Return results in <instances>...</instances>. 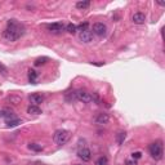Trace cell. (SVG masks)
<instances>
[{"mask_svg":"<svg viewBox=\"0 0 165 165\" xmlns=\"http://www.w3.org/2000/svg\"><path fill=\"white\" fill-rule=\"evenodd\" d=\"M25 26L20 23L17 20H9L7 23V28L3 32V36L8 41H17L25 35Z\"/></svg>","mask_w":165,"mask_h":165,"instance_id":"6da1fadb","label":"cell"},{"mask_svg":"<svg viewBox=\"0 0 165 165\" xmlns=\"http://www.w3.org/2000/svg\"><path fill=\"white\" fill-rule=\"evenodd\" d=\"M148 151H150V155H151L152 159L155 160H161L163 159V145L161 142H155V143H151L148 146Z\"/></svg>","mask_w":165,"mask_h":165,"instance_id":"3957f363","label":"cell"},{"mask_svg":"<svg viewBox=\"0 0 165 165\" xmlns=\"http://www.w3.org/2000/svg\"><path fill=\"white\" fill-rule=\"evenodd\" d=\"M77 156L80 157L84 163H88V161L92 160V152H91V150L87 148V147H82V148L79 150V151H77Z\"/></svg>","mask_w":165,"mask_h":165,"instance_id":"52a82bcc","label":"cell"},{"mask_svg":"<svg viewBox=\"0 0 165 165\" xmlns=\"http://www.w3.org/2000/svg\"><path fill=\"white\" fill-rule=\"evenodd\" d=\"M8 102H10L12 104H18L21 102V97L17 96V94H10L8 97Z\"/></svg>","mask_w":165,"mask_h":165,"instance_id":"e0dca14e","label":"cell"},{"mask_svg":"<svg viewBox=\"0 0 165 165\" xmlns=\"http://www.w3.org/2000/svg\"><path fill=\"white\" fill-rule=\"evenodd\" d=\"M75 165H81V164H75Z\"/></svg>","mask_w":165,"mask_h":165,"instance_id":"f1b7e54d","label":"cell"},{"mask_svg":"<svg viewBox=\"0 0 165 165\" xmlns=\"http://www.w3.org/2000/svg\"><path fill=\"white\" fill-rule=\"evenodd\" d=\"M47 27L50 32H53V34H61L62 31L66 30V25L63 23V22H54V23L48 25Z\"/></svg>","mask_w":165,"mask_h":165,"instance_id":"8992f818","label":"cell"},{"mask_svg":"<svg viewBox=\"0 0 165 165\" xmlns=\"http://www.w3.org/2000/svg\"><path fill=\"white\" fill-rule=\"evenodd\" d=\"M0 118H1V111H0Z\"/></svg>","mask_w":165,"mask_h":165,"instance_id":"83f0119b","label":"cell"},{"mask_svg":"<svg viewBox=\"0 0 165 165\" xmlns=\"http://www.w3.org/2000/svg\"><path fill=\"white\" fill-rule=\"evenodd\" d=\"M22 121L20 119L14 118V119H10V120H7V128H14V126H18Z\"/></svg>","mask_w":165,"mask_h":165,"instance_id":"5bb4252c","label":"cell"},{"mask_svg":"<svg viewBox=\"0 0 165 165\" xmlns=\"http://www.w3.org/2000/svg\"><path fill=\"white\" fill-rule=\"evenodd\" d=\"M28 150H31V151H35V152H40L43 151V146L39 145V143H28Z\"/></svg>","mask_w":165,"mask_h":165,"instance_id":"2e32d148","label":"cell"},{"mask_svg":"<svg viewBox=\"0 0 165 165\" xmlns=\"http://www.w3.org/2000/svg\"><path fill=\"white\" fill-rule=\"evenodd\" d=\"M91 7V1L85 0V1H77L76 3V8L77 9H88Z\"/></svg>","mask_w":165,"mask_h":165,"instance_id":"ac0fdd59","label":"cell"},{"mask_svg":"<svg viewBox=\"0 0 165 165\" xmlns=\"http://www.w3.org/2000/svg\"><path fill=\"white\" fill-rule=\"evenodd\" d=\"M79 39H80V41H82V43H85V44L91 43V41L93 40V32L91 31V30L80 31L79 32Z\"/></svg>","mask_w":165,"mask_h":165,"instance_id":"9c48e42d","label":"cell"},{"mask_svg":"<svg viewBox=\"0 0 165 165\" xmlns=\"http://www.w3.org/2000/svg\"><path fill=\"white\" fill-rule=\"evenodd\" d=\"M7 72H8L7 67H5L4 65H1V63H0V74H1V75H7Z\"/></svg>","mask_w":165,"mask_h":165,"instance_id":"d4e9b609","label":"cell"},{"mask_svg":"<svg viewBox=\"0 0 165 165\" xmlns=\"http://www.w3.org/2000/svg\"><path fill=\"white\" fill-rule=\"evenodd\" d=\"M88 26H89L88 22H84V23H80L79 26H76V27L79 31H84V30H88Z\"/></svg>","mask_w":165,"mask_h":165,"instance_id":"cb8c5ba5","label":"cell"},{"mask_svg":"<svg viewBox=\"0 0 165 165\" xmlns=\"http://www.w3.org/2000/svg\"><path fill=\"white\" fill-rule=\"evenodd\" d=\"M1 118H5L7 120H10V119H14L16 116H14V112L12 110H9V108H4V110L1 111Z\"/></svg>","mask_w":165,"mask_h":165,"instance_id":"4fadbf2b","label":"cell"},{"mask_svg":"<svg viewBox=\"0 0 165 165\" xmlns=\"http://www.w3.org/2000/svg\"><path fill=\"white\" fill-rule=\"evenodd\" d=\"M49 61V59H48L47 57H39V58H36L35 59V62H34V65H35L36 67L37 66H41V65H45V63Z\"/></svg>","mask_w":165,"mask_h":165,"instance_id":"ffe728a7","label":"cell"},{"mask_svg":"<svg viewBox=\"0 0 165 165\" xmlns=\"http://www.w3.org/2000/svg\"><path fill=\"white\" fill-rule=\"evenodd\" d=\"M36 79H37V72L35 70H30L28 71V81L31 84H36Z\"/></svg>","mask_w":165,"mask_h":165,"instance_id":"9a60e30c","label":"cell"},{"mask_svg":"<svg viewBox=\"0 0 165 165\" xmlns=\"http://www.w3.org/2000/svg\"><path fill=\"white\" fill-rule=\"evenodd\" d=\"M125 164H126V165H137L136 160H130V159L126 160V161H125Z\"/></svg>","mask_w":165,"mask_h":165,"instance_id":"4316f807","label":"cell"},{"mask_svg":"<svg viewBox=\"0 0 165 165\" xmlns=\"http://www.w3.org/2000/svg\"><path fill=\"white\" fill-rule=\"evenodd\" d=\"M132 157H133V159H141V157H142V153H141L139 151L133 152V153H132Z\"/></svg>","mask_w":165,"mask_h":165,"instance_id":"484cf974","label":"cell"},{"mask_svg":"<svg viewBox=\"0 0 165 165\" xmlns=\"http://www.w3.org/2000/svg\"><path fill=\"white\" fill-rule=\"evenodd\" d=\"M125 137H126L125 132H120V133L116 134V141H118V143L119 145H123L124 141H125Z\"/></svg>","mask_w":165,"mask_h":165,"instance_id":"44dd1931","label":"cell"},{"mask_svg":"<svg viewBox=\"0 0 165 165\" xmlns=\"http://www.w3.org/2000/svg\"><path fill=\"white\" fill-rule=\"evenodd\" d=\"M66 31L69 32V34H76V31H77L76 25H74V23H69V25H66Z\"/></svg>","mask_w":165,"mask_h":165,"instance_id":"7402d4cb","label":"cell"},{"mask_svg":"<svg viewBox=\"0 0 165 165\" xmlns=\"http://www.w3.org/2000/svg\"><path fill=\"white\" fill-rule=\"evenodd\" d=\"M108 121H110V115L106 114V112H99L94 118V123L98 124V125H104V124H107Z\"/></svg>","mask_w":165,"mask_h":165,"instance_id":"ba28073f","label":"cell"},{"mask_svg":"<svg viewBox=\"0 0 165 165\" xmlns=\"http://www.w3.org/2000/svg\"><path fill=\"white\" fill-rule=\"evenodd\" d=\"M108 164V159L106 156H101L96 160V165H107Z\"/></svg>","mask_w":165,"mask_h":165,"instance_id":"603a6c76","label":"cell"},{"mask_svg":"<svg viewBox=\"0 0 165 165\" xmlns=\"http://www.w3.org/2000/svg\"><path fill=\"white\" fill-rule=\"evenodd\" d=\"M75 97H76V101H80L82 103H89L92 102V94L84 89H77L75 91Z\"/></svg>","mask_w":165,"mask_h":165,"instance_id":"277c9868","label":"cell"},{"mask_svg":"<svg viewBox=\"0 0 165 165\" xmlns=\"http://www.w3.org/2000/svg\"><path fill=\"white\" fill-rule=\"evenodd\" d=\"M27 114L30 115H40L41 114V108L39 106H35V104H30L27 107Z\"/></svg>","mask_w":165,"mask_h":165,"instance_id":"7c38bea8","label":"cell"},{"mask_svg":"<svg viewBox=\"0 0 165 165\" xmlns=\"http://www.w3.org/2000/svg\"><path fill=\"white\" fill-rule=\"evenodd\" d=\"M65 99H66V102H69V103L75 102V101H76V97H75V91L67 93V94L65 96Z\"/></svg>","mask_w":165,"mask_h":165,"instance_id":"d6986e66","label":"cell"},{"mask_svg":"<svg viewBox=\"0 0 165 165\" xmlns=\"http://www.w3.org/2000/svg\"><path fill=\"white\" fill-rule=\"evenodd\" d=\"M70 138H71V132L67 129H58L53 134V141L59 146L67 143L70 141Z\"/></svg>","mask_w":165,"mask_h":165,"instance_id":"7a4b0ae2","label":"cell"},{"mask_svg":"<svg viewBox=\"0 0 165 165\" xmlns=\"http://www.w3.org/2000/svg\"><path fill=\"white\" fill-rule=\"evenodd\" d=\"M28 99H30V102L32 104H35V106H39L40 103L44 102V97L41 96L40 93H32V94H30Z\"/></svg>","mask_w":165,"mask_h":165,"instance_id":"30bf717a","label":"cell"},{"mask_svg":"<svg viewBox=\"0 0 165 165\" xmlns=\"http://www.w3.org/2000/svg\"><path fill=\"white\" fill-rule=\"evenodd\" d=\"M93 34L101 37L104 36L107 34V26L103 22H97V23L93 25Z\"/></svg>","mask_w":165,"mask_h":165,"instance_id":"5b68a950","label":"cell"},{"mask_svg":"<svg viewBox=\"0 0 165 165\" xmlns=\"http://www.w3.org/2000/svg\"><path fill=\"white\" fill-rule=\"evenodd\" d=\"M132 21L134 22L136 25H143L145 21H146V14L142 13V12H137L133 14L132 17Z\"/></svg>","mask_w":165,"mask_h":165,"instance_id":"8fae6325","label":"cell"}]
</instances>
